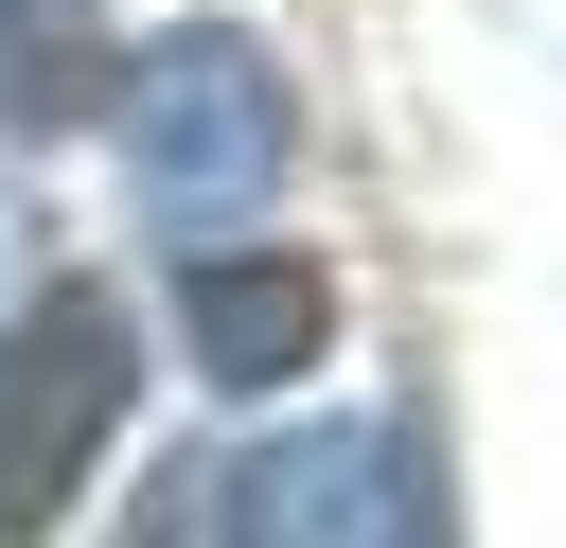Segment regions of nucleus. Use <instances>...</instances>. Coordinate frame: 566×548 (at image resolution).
Here are the masks:
<instances>
[{"instance_id": "nucleus-5", "label": "nucleus", "mask_w": 566, "mask_h": 548, "mask_svg": "<svg viewBox=\"0 0 566 548\" xmlns=\"http://www.w3.org/2000/svg\"><path fill=\"white\" fill-rule=\"evenodd\" d=\"M106 88H124V71H106V53H88V35L53 18V0H0V124H18V141H53V124H88Z\"/></svg>"}, {"instance_id": "nucleus-4", "label": "nucleus", "mask_w": 566, "mask_h": 548, "mask_svg": "<svg viewBox=\"0 0 566 548\" xmlns=\"http://www.w3.org/2000/svg\"><path fill=\"white\" fill-rule=\"evenodd\" d=\"M177 336H195L212 389H283V371L336 336V283L283 265V247H195V265H177Z\"/></svg>"}, {"instance_id": "nucleus-1", "label": "nucleus", "mask_w": 566, "mask_h": 548, "mask_svg": "<svg viewBox=\"0 0 566 548\" xmlns=\"http://www.w3.org/2000/svg\"><path fill=\"white\" fill-rule=\"evenodd\" d=\"M124 389H142V318H124L106 283H53V301L0 336V548H35V530L71 513V477H88V442L124 424Z\"/></svg>"}, {"instance_id": "nucleus-6", "label": "nucleus", "mask_w": 566, "mask_h": 548, "mask_svg": "<svg viewBox=\"0 0 566 548\" xmlns=\"http://www.w3.org/2000/svg\"><path fill=\"white\" fill-rule=\"evenodd\" d=\"M18 283H35V194L0 177V301H18Z\"/></svg>"}, {"instance_id": "nucleus-3", "label": "nucleus", "mask_w": 566, "mask_h": 548, "mask_svg": "<svg viewBox=\"0 0 566 548\" xmlns=\"http://www.w3.org/2000/svg\"><path fill=\"white\" fill-rule=\"evenodd\" d=\"M195 548H389V424L301 407L283 442H248L230 477H195Z\"/></svg>"}, {"instance_id": "nucleus-2", "label": "nucleus", "mask_w": 566, "mask_h": 548, "mask_svg": "<svg viewBox=\"0 0 566 548\" xmlns=\"http://www.w3.org/2000/svg\"><path fill=\"white\" fill-rule=\"evenodd\" d=\"M124 88H142V212H159V230H230V212L283 177V71H265V35L195 18V35H159Z\"/></svg>"}]
</instances>
